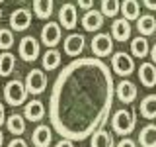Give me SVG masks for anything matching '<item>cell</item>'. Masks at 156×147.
Segmentation results:
<instances>
[{
	"instance_id": "3",
	"label": "cell",
	"mask_w": 156,
	"mask_h": 147,
	"mask_svg": "<svg viewBox=\"0 0 156 147\" xmlns=\"http://www.w3.org/2000/svg\"><path fill=\"white\" fill-rule=\"evenodd\" d=\"M27 86H26V82H22V81H10L6 86H4V100L8 102L10 106H22V104H26V100H27Z\"/></svg>"
},
{
	"instance_id": "14",
	"label": "cell",
	"mask_w": 156,
	"mask_h": 147,
	"mask_svg": "<svg viewBox=\"0 0 156 147\" xmlns=\"http://www.w3.org/2000/svg\"><path fill=\"white\" fill-rule=\"evenodd\" d=\"M111 36L115 41H127L131 37V24L127 18H117L111 24Z\"/></svg>"
},
{
	"instance_id": "10",
	"label": "cell",
	"mask_w": 156,
	"mask_h": 147,
	"mask_svg": "<svg viewBox=\"0 0 156 147\" xmlns=\"http://www.w3.org/2000/svg\"><path fill=\"white\" fill-rule=\"evenodd\" d=\"M101 26H104V12H100V10H88L82 18V28L86 32H100Z\"/></svg>"
},
{
	"instance_id": "6",
	"label": "cell",
	"mask_w": 156,
	"mask_h": 147,
	"mask_svg": "<svg viewBox=\"0 0 156 147\" xmlns=\"http://www.w3.org/2000/svg\"><path fill=\"white\" fill-rule=\"evenodd\" d=\"M26 86L29 94H41L47 86V75L41 71V69H33V71L27 73L26 77Z\"/></svg>"
},
{
	"instance_id": "17",
	"label": "cell",
	"mask_w": 156,
	"mask_h": 147,
	"mask_svg": "<svg viewBox=\"0 0 156 147\" xmlns=\"http://www.w3.org/2000/svg\"><path fill=\"white\" fill-rule=\"evenodd\" d=\"M139 78H140V85L146 88L156 86V65L154 63H140Z\"/></svg>"
},
{
	"instance_id": "35",
	"label": "cell",
	"mask_w": 156,
	"mask_h": 147,
	"mask_svg": "<svg viewBox=\"0 0 156 147\" xmlns=\"http://www.w3.org/2000/svg\"><path fill=\"white\" fill-rule=\"evenodd\" d=\"M143 4L148 10H156V0H143Z\"/></svg>"
},
{
	"instance_id": "13",
	"label": "cell",
	"mask_w": 156,
	"mask_h": 147,
	"mask_svg": "<svg viewBox=\"0 0 156 147\" xmlns=\"http://www.w3.org/2000/svg\"><path fill=\"white\" fill-rule=\"evenodd\" d=\"M84 36L82 33H70L66 39H65V53L70 57H78L82 51H84Z\"/></svg>"
},
{
	"instance_id": "8",
	"label": "cell",
	"mask_w": 156,
	"mask_h": 147,
	"mask_svg": "<svg viewBox=\"0 0 156 147\" xmlns=\"http://www.w3.org/2000/svg\"><path fill=\"white\" fill-rule=\"evenodd\" d=\"M31 26V12L27 8H18L10 14V28L14 32H26Z\"/></svg>"
},
{
	"instance_id": "15",
	"label": "cell",
	"mask_w": 156,
	"mask_h": 147,
	"mask_svg": "<svg viewBox=\"0 0 156 147\" xmlns=\"http://www.w3.org/2000/svg\"><path fill=\"white\" fill-rule=\"evenodd\" d=\"M53 141V130L49 126H37L31 134V143L35 147H49Z\"/></svg>"
},
{
	"instance_id": "21",
	"label": "cell",
	"mask_w": 156,
	"mask_h": 147,
	"mask_svg": "<svg viewBox=\"0 0 156 147\" xmlns=\"http://www.w3.org/2000/svg\"><path fill=\"white\" fill-rule=\"evenodd\" d=\"M140 147H156V124H146L139 134Z\"/></svg>"
},
{
	"instance_id": "18",
	"label": "cell",
	"mask_w": 156,
	"mask_h": 147,
	"mask_svg": "<svg viewBox=\"0 0 156 147\" xmlns=\"http://www.w3.org/2000/svg\"><path fill=\"white\" fill-rule=\"evenodd\" d=\"M90 147H115V141H113V134L111 131L100 127L98 131H94L90 139Z\"/></svg>"
},
{
	"instance_id": "19",
	"label": "cell",
	"mask_w": 156,
	"mask_h": 147,
	"mask_svg": "<svg viewBox=\"0 0 156 147\" xmlns=\"http://www.w3.org/2000/svg\"><path fill=\"white\" fill-rule=\"evenodd\" d=\"M131 55L139 59H144L146 55H150V45H148L146 36H139L131 41Z\"/></svg>"
},
{
	"instance_id": "1",
	"label": "cell",
	"mask_w": 156,
	"mask_h": 147,
	"mask_svg": "<svg viewBox=\"0 0 156 147\" xmlns=\"http://www.w3.org/2000/svg\"><path fill=\"white\" fill-rule=\"evenodd\" d=\"M115 85L100 57H80L58 73L49 98L51 127L61 137L84 141L109 118Z\"/></svg>"
},
{
	"instance_id": "25",
	"label": "cell",
	"mask_w": 156,
	"mask_h": 147,
	"mask_svg": "<svg viewBox=\"0 0 156 147\" xmlns=\"http://www.w3.org/2000/svg\"><path fill=\"white\" fill-rule=\"evenodd\" d=\"M16 69V55H12L10 51L0 53V77H8Z\"/></svg>"
},
{
	"instance_id": "29",
	"label": "cell",
	"mask_w": 156,
	"mask_h": 147,
	"mask_svg": "<svg viewBox=\"0 0 156 147\" xmlns=\"http://www.w3.org/2000/svg\"><path fill=\"white\" fill-rule=\"evenodd\" d=\"M14 29L10 28V29H6V28H0V49H4V51H8L10 47L14 45Z\"/></svg>"
},
{
	"instance_id": "4",
	"label": "cell",
	"mask_w": 156,
	"mask_h": 147,
	"mask_svg": "<svg viewBox=\"0 0 156 147\" xmlns=\"http://www.w3.org/2000/svg\"><path fill=\"white\" fill-rule=\"evenodd\" d=\"M111 69H113V73L119 75V77H129L131 73L135 71V61L129 53L119 51L111 57Z\"/></svg>"
},
{
	"instance_id": "32",
	"label": "cell",
	"mask_w": 156,
	"mask_h": 147,
	"mask_svg": "<svg viewBox=\"0 0 156 147\" xmlns=\"http://www.w3.org/2000/svg\"><path fill=\"white\" fill-rule=\"evenodd\" d=\"M115 147H136V143H135L133 139H129V137H123V139H121Z\"/></svg>"
},
{
	"instance_id": "12",
	"label": "cell",
	"mask_w": 156,
	"mask_h": 147,
	"mask_svg": "<svg viewBox=\"0 0 156 147\" xmlns=\"http://www.w3.org/2000/svg\"><path fill=\"white\" fill-rule=\"evenodd\" d=\"M58 20H61L62 28H66V29L76 28V24H78V10H76L74 4H62L61 10H58Z\"/></svg>"
},
{
	"instance_id": "31",
	"label": "cell",
	"mask_w": 156,
	"mask_h": 147,
	"mask_svg": "<svg viewBox=\"0 0 156 147\" xmlns=\"http://www.w3.org/2000/svg\"><path fill=\"white\" fill-rule=\"evenodd\" d=\"M8 147H27V143L22 139V137H14V139L8 143Z\"/></svg>"
},
{
	"instance_id": "36",
	"label": "cell",
	"mask_w": 156,
	"mask_h": 147,
	"mask_svg": "<svg viewBox=\"0 0 156 147\" xmlns=\"http://www.w3.org/2000/svg\"><path fill=\"white\" fill-rule=\"evenodd\" d=\"M150 59H152V63L156 65V43H154L152 47H150Z\"/></svg>"
},
{
	"instance_id": "9",
	"label": "cell",
	"mask_w": 156,
	"mask_h": 147,
	"mask_svg": "<svg viewBox=\"0 0 156 147\" xmlns=\"http://www.w3.org/2000/svg\"><path fill=\"white\" fill-rule=\"evenodd\" d=\"M62 37V29L57 22H49L47 26H43L41 29V41L45 43L47 47H55Z\"/></svg>"
},
{
	"instance_id": "39",
	"label": "cell",
	"mask_w": 156,
	"mask_h": 147,
	"mask_svg": "<svg viewBox=\"0 0 156 147\" xmlns=\"http://www.w3.org/2000/svg\"><path fill=\"white\" fill-rule=\"evenodd\" d=\"M0 2H4V0H0Z\"/></svg>"
},
{
	"instance_id": "20",
	"label": "cell",
	"mask_w": 156,
	"mask_h": 147,
	"mask_svg": "<svg viewBox=\"0 0 156 147\" xmlns=\"http://www.w3.org/2000/svg\"><path fill=\"white\" fill-rule=\"evenodd\" d=\"M136 29H139L140 36H152L156 32V18L152 14L139 16V20H136Z\"/></svg>"
},
{
	"instance_id": "27",
	"label": "cell",
	"mask_w": 156,
	"mask_h": 147,
	"mask_svg": "<svg viewBox=\"0 0 156 147\" xmlns=\"http://www.w3.org/2000/svg\"><path fill=\"white\" fill-rule=\"evenodd\" d=\"M53 6H55L53 0H33V12H35V16L41 18V20H47L51 16Z\"/></svg>"
},
{
	"instance_id": "2",
	"label": "cell",
	"mask_w": 156,
	"mask_h": 147,
	"mask_svg": "<svg viewBox=\"0 0 156 147\" xmlns=\"http://www.w3.org/2000/svg\"><path fill=\"white\" fill-rule=\"evenodd\" d=\"M135 126H136V116H135V112H131V110H117L113 118H111V127H113V131L115 134H119V135H129V134H133V130H135Z\"/></svg>"
},
{
	"instance_id": "28",
	"label": "cell",
	"mask_w": 156,
	"mask_h": 147,
	"mask_svg": "<svg viewBox=\"0 0 156 147\" xmlns=\"http://www.w3.org/2000/svg\"><path fill=\"white\" fill-rule=\"evenodd\" d=\"M101 12L107 18H115L121 12V0H101Z\"/></svg>"
},
{
	"instance_id": "37",
	"label": "cell",
	"mask_w": 156,
	"mask_h": 147,
	"mask_svg": "<svg viewBox=\"0 0 156 147\" xmlns=\"http://www.w3.org/2000/svg\"><path fill=\"white\" fill-rule=\"evenodd\" d=\"M2 143H4V134H2V130H0V147H2Z\"/></svg>"
},
{
	"instance_id": "38",
	"label": "cell",
	"mask_w": 156,
	"mask_h": 147,
	"mask_svg": "<svg viewBox=\"0 0 156 147\" xmlns=\"http://www.w3.org/2000/svg\"><path fill=\"white\" fill-rule=\"evenodd\" d=\"M0 22H2V10H0Z\"/></svg>"
},
{
	"instance_id": "24",
	"label": "cell",
	"mask_w": 156,
	"mask_h": 147,
	"mask_svg": "<svg viewBox=\"0 0 156 147\" xmlns=\"http://www.w3.org/2000/svg\"><path fill=\"white\" fill-rule=\"evenodd\" d=\"M6 126H8V131L12 135H22L26 131V116H20V114L8 116Z\"/></svg>"
},
{
	"instance_id": "23",
	"label": "cell",
	"mask_w": 156,
	"mask_h": 147,
	"mask_svg": "<svg viewBox=\"0 0 156 147\" xmlns=\"http://www.w3.org/2000/svg\"><path fill=\"white\" fill-rule=\"evenodd\" d=\"M121 14H123V18H127L129 22L131 20H139V16H140L139 0H123V2H121Z\"/></svg>"
},
{
	"instance_id": "26",
	"label": "cell",
	"mask_w": 156,
	"mask_h": 147,
	"mask_svg": "<svg viewBox=\"0 0 156 147\" xmlns=\"http://www.w3.org/2000/svg\"><path fill=\"white\" fill-rule=\"evenodd\" d=\"M61 51H57L55 47H49L45 53H43V67L47 71H55V69L61 65Z\"/></svg>"
},
{
	"instance_id": "22",
	"label": "cell",
	"mask_w": 156,
	"mask_h": 147,
	"mask_svg": "<svg viewBox=\"0 0 156 147\" xmlns=\"http://www.w3.org/2000/svg\"><path fill=\"white\" fill-rule=\"evenodd\" d=\"M140 116L146 118V120H154L156 118V94H148L140 100Z\"/></svg>"
},
{
	"instance_id": "34",
	"label": "cell",
	"mask_w": 156,
	"mask_h": 147,
	"mask_svg": "<svg viewBox=\"0 0 156 147\" xmlns=\"http://www.w3.org/2000/svg\"><path fill=\"white\" fill-rule=\"evenodd\" d=\"M8 118H6V110H4V104H0V126L6 122Z\"/></svg>"
},
{
	"instance_id": "5",
	"label": "cell",
	"mask_w": 156,
	"mask_h": 147,
	"mask_svg": "<svg viewBox=\"0 0 156 147\" xmlns=\"http://www.w3.org/2000/svg\"><path fill=\"white\" fill-rule=\"evenodd\" d=\"M92 53L96 57H107L113 53V36L109 33H98L92 39Z\"/></svg>"
},
{
	"instance_id": "33",
	"label": "cell",
	"mask_w": 156,
	"mask_h": 147,
	"mask_svg": "<svg viewBox=\"0 0 156 147\" xmlns=\"http://www.w3.org/2000/svg\"><path fill=\"white\" fill-rule=\"evenodd\" d=\"M55 147H74V141H72V139H68V137H62V139L58 141V143H57Z\"/></svg>"
},
{
	"instance_id": "16",
	"label": "cell",
	"mask_w": 156,
	"mask_h": 147,
	"mask_svg": "<svg viewBox=\"0 0 156 147\" xmlns=\"http://www.w3.org/2000/svg\"><path fill=\"white\" fill-rule=\"evenodd\" d=\"M23 116H26V120L29 122H39L43 120V116H45V106H43L41 100H29L23 104Z\"/></svg>"
},
{
	"instance_id": "30",
	"label": "cell",
	"mask_w": 156,
	"mask_h": 147,
	"mask_svg": "<svg viewBox=\"0 0 156 147\" xmlns=\"http://www.w3.org/2000/svg\"><path fill=\"white\" fill-rule=\"evenodd\" d=\"M78 8H82V10H92V8H94V0H78Z\"/></svg>"
},
{
	"instance_id": "11",
	"label": "cell",
	"mask_w": 156,
	"mask_h": 147,
	"mask_svg": "<svg viewBox=\"0 0 156 147\" xmlns=\"http://www.w3.org/2000/svg\"><path fill=\"white\" fill-rule=\"evenodd\" d=\"M115 94H117V98H119L123 104H131V102L136 100L139 90H136V86L131 81H121L119 85L115 86Z\"/></svg>"
},
{
	"instance_id": "7",
	"label": "cell",
	"mask_w": 156,
	"mask_h": 147,
	"mask_svg": "<svg viewBox=\"0 0 156 147\" xmlns=\"http://www.w3.org/2000/svg\"><path fill=\"white\" fill-rule=\"evenodd\" d=\"M20 57L23 59V61H35L39 57V51H41V47H39V41L33 36H26L20 41Z\"/></svg>"
}]
</instances>
